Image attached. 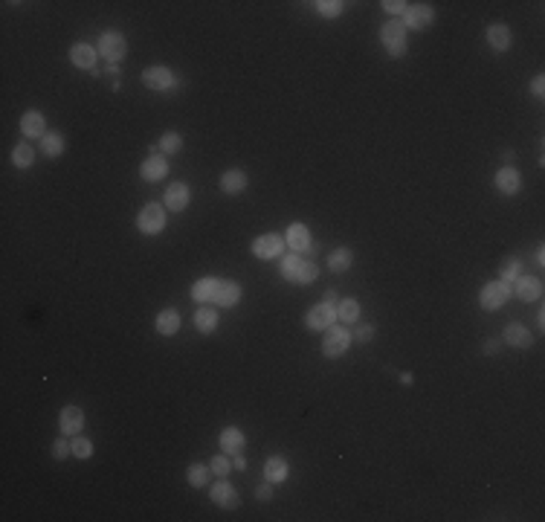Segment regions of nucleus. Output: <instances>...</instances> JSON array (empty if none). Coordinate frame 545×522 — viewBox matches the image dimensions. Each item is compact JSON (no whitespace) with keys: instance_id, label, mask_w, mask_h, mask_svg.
I'll return each instance as SVG.
<instances>
[{"instance_id":"obj_11","label":"nucleus","mask_w":545,"mask_h":522,"mask_svg":"<svg viewBox=\"0 0 545 522\" xmlns=\"http://www.w3.org/2000/svg\"><path fill=\"white\" fill-rule=\"evenodd\" d=\"M285 244L290 247V253H302V256L314 253V241H311V229H308V224L293 221V224L287 227V232H285Z\"/></svg>"},{"instance_id":"obj_5","label":"nucleus","mask_w":545,"mask_h":522,"mask_svg":"<svg viewBox=\"0 0 545 522\" xmlns=\"http://www.w3.org/2000/svg\"><path fill=\"white\" fill-rule=\"evenodd\" d=\"M96 50H99V55L108 61V64H119V61L125 58V52H128V41H125L122 33H116V29H108V33L99 35Z\"/></svg>"},{"instance_id":"obj_40","label":"nucleus","mask_w":545,"mask_h":522,"mask_svg":"<svg viewBox=\"0 0 545 522\" xmlns=\"http://www.w3.org/2000/svg\"><path fill=\"white\" fill-rule=\"evenodd\" d=\"M67 455H73V450H70V441H67V436L55 438V441H52V458H55V462H62V458H67Z\"/></svg>"},{"instance_id":"obj_41","label":"nucleus","mask_w":545,"mask_h":522,"mask_svg":"<svg viewBox=\"0 0 545 522\" xmlns=\"http://www.w3.org/2000/svg\"><path fill=\"white\" fill-rule=\"evenodd\" d=\"M357 343H372L374 340V325H360L357 334H351Z\"/></svg>"},{"instance_id":"obj_38","label":"nucleus","mask_w":545,"mask_h":522,"mask_svg":"<svg viewBox=\"0 0 545 522\" xmlns=\"http://www.w3.org/2000/svg\"><path fill=\"white\" fill-rule=\"evenodd\" d=\"M209 467H212V473H215V476H226L232 470V458L226 453H218V455L209 458Z\"/></svg>"},{"instance_id":"obj_27","label":"nucleus","mask_w":545,"mask_h":522,"mask_svg":"<svg viewBox=\"0 0 545 522\" xmlns=\"http://www.w3.org/2000/svg\"><path fill=\"white\" fill-rule=\"evenodd\" d=\"M180 314L174 311V308H163L160 314H157V319H154V331L160 334V336H174L177 331H180Z\"/></svg>"},{"instance_id":"obj_3","label":"nucleus","mask_w":545,"mask_h":522,"mask_svg":"<svg viewBox=\"0 0 545 522\" xmlns=\"http://www.w3.org/2000/svg\"><path fill=\"white\" fill-rule=\"evenodd\" d=\"M168 209L163 206V203H157V200H151V203H145L142 209H139V215H137V229L142 232V235H160L163 229H166V224H168V215H166Z\"/></svg>"},{"instance_id":"obj_21","label":"nucleus","mask_w":545,"mask_h":522,"mask_svg":"<svg viewBox=\"0 0 545 522\" xmlns=\"http://www.w3.org/2000/svg\"><path fill=\"white\" fill-rule=\"evenodd\" d=\"M513 293H517V299H522V302H539L542 299V282L537 276L522 273L520 279L513 282Z\"/></svg>"},{"instance_id":"obj_50","label":"nucleus","mask_w":545,"mask_h":522,"mask_svg":"<svg viewBox=\"0 0 545 522\" xmlns=\"http://www.w3.org/2000/svg\"><path fill=\"white\" fill-rule=\"evenodd\" d=\"M108 76H119V64H108Z\"/></svg>"},{"instance_id":"obj_25","label":"nucleus","mask_w":545,"mask_h":522,"mask_svg":"<svg viewBox=\"0 0 545 522\" xmlns=\"http://www.w3.org/2000/svg\"><path fill=\"white\" fill-rule=\"evenodd\" d=\"M287 476H290V465H287L285 455H270L264 462V479L267 482L282 484V482H287Z\"/></svg>"},{"instance_id":"obj_31","label":"nucleus","mask_w":545,"mask_h":522,"mask_svg":"<svg viewBox=\"0 0 545 522\" xmlns=\"http://www.w3.org/2000/svg\"><path fill=\"white\" fill-rule=\"evenodd\" d=\"M337 319H340L343 325H351V322L360 319V302H357L354 296H345V299L337 302Z\"/></svg>"},{"instance_id":"obj_35","label":"nucleus","mask_w":545,"mask_h":522,"mask_svg":"<svg viewBox=\"0 0 545 522\" xmlns=\"http://www.w3.org/2000/svg\"><path fill=\"white\" fill-rule=\"evenodd\" d=\"M209 473H212L209 465L195 462V465H189V470H186V482H189L192 487H206V484H209Z\"/></svg>"},{"instance_id":"obj_23","label":"nucleus","mask_w":545,"mask_h":522,"mask_svg":"<svg viewBox=\"0 0 545 522\" xmlns=\"http://www.w3.org/2000/svg\"><path fill=\"white\" fill-rule=\"evenodd\" d=\"M484 38H488V44H490L493 52H507L510 44H513V38H510V26H507V23H490V26H488V33H484Z\"/></svg>"},{"instance_id":"obj_9","label":"nucleus","mask_w":545,"mask_h":522,"mask_svg":"<svg viewBox=\"0 0 545 522\" xmlns=\"http://www.w3.org/2000/svg\"><path fill=\"white\" fill-rule=\"evenodd\" d=\"M285 247H287L285 235H279V232H264V235H258V238L253 241V256L261 259V261H272V259H282Z\"/></svg>"},{"instance_id":"obj_43","label":"nucleus","mask_w":545,"mask_h":522,"mask_svg":"<svg viewBox=\"0 0 545 522\" xmlns=\"http://www.w3.org/2000/svg\"><path fill=\"white\" fill-rule=\"evenodd\" d=\"M531 96H537V99L545 96V79H542V76H537V79L531 81Z\"/></svg>"},{"instance_id":"obj_28","label":"nucleus","mask_w":545,"mask_h":522,"mask_svg":"<svg viewBox=\"0 0 545 522\" xmlns=\"http://www.w3.org/2000/svg\"><path fill=\"white\" fill-rule=\"evenodd\" d=\"M64 148H67V142H64V134H62V131H47V134H44V140H41V154H44V157H50V160L62 157Z\"/></svg>"},{"instance_id":"obj_33","label":"nucleus","mask_w":545,"mask_h":522,"mask_svg":"<svg viewBox=\"0 0 545 522\" xmlns=\"http://www.w3.org/2000/svg\"><path fill=\"white\" fill-rule=\"evenodd\" d=\"M345 6H348V4H343V0H316V4H314L316 15H319V18H328V21L345 15Z\"/></svg>"},{"instance_id":"obj_36","label":"nucleus","mask_w":545,"mask_h":522,"mask_svg":"<svg viewBox=\"0 0 545 522\" xmlns=\"http://www.w3.org/2000/svg\"><path fill=\"white\" fill-rule=\"evenodd\" d=\"M522 276V261L520 259H505L502 261V267H499V279L505 282V285H513Z\"/></svg>"},{"instance_id":"obj_8","label":"nucleus","mask_w":545,"mask_h":522,"mask_svg":"<svg viewBox=\"0 0 545 522\" xmlns=\"http://www.w3.org/2000/svg\"><path fill=\"white\" fill-rule=\"evenodd\" d=\"M510 285H505L502 279L499 282H488L481 290H478V308L481 311H499L505 308V302L510 299Z\"/></svg>"},{"instance_id":"obj_7","label":"nucleus","mask_w":545,"mask_h":522,"mask_svg":"<svg viewBox=\"0 0 545 522\" xmlns=\"http://www.w3.org/2000/svg\"><path fill=\"white\" fill-rule=\"evenodd\" d=\"M331 325H337V305H331V302H316L314 308L305 314V328L314 331V334H325Z\"/></svg>"},{"instance_id":"obj_10","label":"nucleus","mask_w":545,"mask_h":522,"mask_svg":"<svg viewBox=\"0 0 545 522\" xmlns=\"http://www.w3.org/2000/svg\"><path fill=\"white\" fill-rule=\"evenodd\" d=\"M403 26L412 29V33H423L432 21H435V9L430 4H409V9L403 12Z\"/></svg>"},{"instance_id":"obj_22","label":"nucleus","mask_w":545,"mask_h":522,"mask_svg":"<svg viewBox=\"0 0 545 522\" xmlns=\"http://www.w3.org/2000/svg\"><path fill=\"white\" fill-rule=\"evenodd\" d=\"M247 186H250V174H247V171H241V169H229V171H224V174H221V192H224V195H229V198L241 195Z\"/></svg>"},{"instance_id":"obj_47","label":"nucleus","mask_w":545,"mask_h":522,"mask_svg":"<svg viewBox=\"0 0 545 522\" xmlns=\"http://www.w3.org/2000/svg\"><path fill=\"white\" fill-rule=\"evenodd\" d=\"M325 302H331V305H337V302H340V296H337L334 290H325Z\"/></svg>"},{"instance_id":"obj_19","label":"nucleus","mask_w":545,"mask_h":522,"mask_svg":"<svg viewBox=\"0 0 545 522\" xmlns=\"http://www.w3.org/2000/svg\"><path fill=\"white\" fill-rule=\"evenodd\" d=\"M502 343L510 346V348H531L534 346V334L522 322H510L505 328V334H502Z\"/></svg>"},{"instance_id":"obj_45","label":"nucleus","mask_w":545,"mask_h":522,"mask_svg":"<svg viewBox=\"0 0 545 522\" xmlns=\"http://www.w3.org/2000/svg\"><path fill=\"white\" fill-rule=\"evenodd\" d=\"M232 467H235V470H244V467H247V458L241 455V453H235V455H232Z\"/></svg>"},{"instance_id":"obj_26","label":"nucleus","mask_w":545,"mask_h":522,"mask_svg":"<svg viewBox=\"0 0 545 522\" xmlns=\"http://www.w3.org/2000/svg\"><path fill=\"white\" fill-rule=\"evenodd\" d=\"M241 302V285L235 279H221L218 296H215V308H235Z\"/></svg>"},{"instance_id":"obj_30","label":"nucleus","mask_w":545,"mask_h":522,"mask_svg":"<svg viewBox=\"0 0 545 522\" xmlns=\"http://www.w3.org/2000/svg\"><path fill=\"white\" fill-rule=\"evenodd\" d=\"M351 264H354V253L348 247L331 250V256H328V270L331 273H345V270H351Z\"/></svg>"},{"instance_id":"obj_13","label":"nucleus","mask_w":545,"mask_h":522,"mask_svg":"<svg viewBox=\"0 0 545 522\" xmlns=\"http://www.w3.org/2000/svg\"><path fill=\"white\" fill-rule=\"evenodd\" d=\"M189 200H192V189H189V183L174 180L171 186L166 189L163 206H166L168 212H186V209H189Z\"/></svg>"},{"instance_id":"obj_6","label":"nucleus","mask_w":545,"mask_h":522,"mask_svg":"<svg viewBox=\"0 0 545 522\" xmlns=\"http://www.w3.org/2000/svg\"><path fill=\"white\" fill-rule=\"evenodd\" d=\"M142 84L148 90H157V93H168V90L180 87V79L174 76V70H168L166 64H151L142 70Z\"/></svg>"},{"instance_id":"obj_34","label":"nucleus","mask_w":545,"mask_h":522,"mask_svg":"<svg viewBox=\"0 0 545 522\" xmlns=\"http://www.w3.org/2000/svg\"><path fill=\"white\" fill-rule=\"evenodd\" d=\"M180 148H183V134H177V131H166L160 140H157V151L160 154H180Z\"/></svg>"},{"instance_id":"obj_32","label":"nucleus","mask_w":545,"mask_h":522,"mask_svg":"<svg viewBox=\"0 0 545 522\" xmlns=\"http://www.w3.org/2000/svg\"><path fill=\"white\" fill-rule=\"evenodd\" d=\"M12 163H15V169H29L35 163V148L29 145V140H21L12 148Z\"/></svg>"},{"instance_id":"obj_14","label":"nucleus","mask_w":545,"mask_h":522,"mask_svg":"<svg viewBox=\"0 0 545 522\" xmlns=\"http://www.w3.org/2000/svg\"><path fill=\"white\" fill-rule=\"evenodd\" d=\"M493 186H496V192H502L505 198H513V195L522 189V174L513 169V166H502V169L496 171V177H493Z\"/></svg>"},{"instance_id":"obj_17","label":"nucleus","mask_w":545,"mask_h":522,"mask_svg":"<svg viewBox=\"0 0 545 522\" xmlns=\"http://www.w3.org/2000/svg\"><path fill=\"white\" fill-rule=\"evenodd\" d=\"M58 426H62V436H81L84 409L81 407H64L62 412H58Z\"/></svg>"},{"instance_id":"obj_48","label":"nucleus","mask_w":545,"mask_h":522,"mask_svg":"<svg viewBox=\"0 0 545 522\" xmlns=\"http://www.w3.org/2000/svg\"><path fill=\"white\" fill-rule=\"evenodd\" d=\"M401 383H403V386H412V383H415V378H412L409 372H403V375H401Z\"/></svg>"},{"instance_id":"obj_49","label":"nucleus","mask_w":545,"mask_h":522,"mask_svg":"<svg viewBox=\"0 0 545 522\" xmlns=\"http://www.w3.org/2000/svg\"><path fill=\"white\" fill-rule=\"evenodd\" d=\"M537 328H539V331H542V328H545V314H542V311H539V314H537Z\"/></svg>"},{"instance_id":"obj_16","label":"nucleus","mask_w":545,"mask_h":522,"mask_svg":"<svg viewBox=\"0 0 545 522\" xmlns=\"http://www.w3.org/2000/svg\"><path fill=\"white\" fill-rule=\"evenodd\" d=\"M166 174H168V160H166V154H160V151H154L151 157H145L142 166H139V177L145 183H157Z\"/></svg>"},{"instance_id":"obj_1","label":"nucleus","mask_w":545,"mask_h":522,"mask_svg":"<svg viewBox=\"0 0 545 522\" xmlns=\"http://www.w3.org/2000/svg\"><path fill=\"white\" fill-rule=\"evenodd\" d=\"M279 276H282L285 282H290V285L305 288V285L316 282L319 267H316V261H311L308 256L290 253V256H282V261H279Z\"/></svg>"},{"instance_id":"obj_20","label":"nucleus","mask_w":545,"mask_h":522,"mask_svg":"<svg viewBox=\"0 0 545 522\" xmlns=\"http://www.w3.org/2000/svg\"><path fill=\"white\" fill-rule=\"evenodd\" d=\"M218 288H221V279H215V276H203V279H197L192 285V299L197 305H215Z\"/></svg>"},{"instance_id":"obj_2","label":"nucleus","mask_w":545,"mask_h":522,"mask_svg":"<svg viewBox=\"0 0 545 522\" xmlns=\"http://www.w3.org/2000/svg\"><path fill=\"white\" fill-rule=\"evenodd\" d=\"M406 38H409V29L403 26L401 18H389L380 26V44L389 52V58H403L406 55Z\"/></svg>"},{"instance_id":"obj_39","label":"nucleus","mask_w":545,"mask_h":522,"mask_svg":"<svg viewBox=\"0 0 545 522\" xmlns=\"http://www.w3.org/2000/svg\"><path fill=\"white\" fill-rule=\"evenodd\" d=\"M383 12L386 15H391V18H403V12L409 9V4H406V0H383Z\"/></svg>"},{"instance_id":"obj_18","label":"nucleus","mask_w":545,"mask_h":522,"mask_svg":"<svg viewBox=\"0 0 545 522\" xmlns=\"http://www.w3.org/2000/svg\"><path fill=\"white\" fill-rule=\"evenodd\" d=\"M21 134L23 140H44L47 134V119L41 110H26L21 116Z\"/></svg>"},{"instance_id":"obj_15","label":"nucleus","mask_w":545,"mask_h":522,"mask_svg":"<svg viewBox=\"0 0 545 522\" xmlns=\"http://www.w3.org/2000/svg\"><path fill=\"white\" fill-rule=\"evenodd\" d=\"M70 64L79 67V70H96V58H99V50L87 41H79L70 47Z\"/></svg>"},{"instance_id":"obj_24","label":"nucleus","mask_w":545,"mask_h":522,"mask_svg":"<svg viewBox=\"0 0 545 522\" xmlns=\"http://www.w3.org/2000/svg\"><path fill=\"white\" fill-rule=\"evenodd\" d=\"M218 441H221V450H224L226 455H235V453H244V447H247V433H244V429H238V426H226Z\"/></svg>"},{"instance_id":"obj_4","label":"nucleus","mask_w":545,"mask_h":522,"mask_svg":"<svg viewBox=\"0 0 545 522\" xmlns=\"http://www.w3.org/2000/svg\"><path fill=\"white\" fill-rule=\"evenodd\" d=\"M351 343H354V336H351L348 328L331 325V328L325 331V336H322V354H325L328 360H340V357L351 348Z\"/></svg>"},{"instance_id":"obj_29","label":"nucleus","mask_w":545,"mask_h":522,"mask_svg":"<svg viewBox=\"0 0 545 522\" xmlns=\"http://www.w3.org/2000/svg\"><path fill=\"white\" fill-rule=\"evenodd\" d=\"M192 319H195V328H197L200 334H212V331L218 328V311L209 308V305H200Z\"/></svg>"},{"instance_id":"obj_42","label":"nucleus","mask_w":545,"mask_h":522,"mask_svg":"<svg viewBox=\"0 0 545 522\" xmlns=\"http://www.w3.org/2000/svg\"><path fill=\"white\" fill-rule=\"evenodd\" d=\"M256 499H258V502H270V499H272V482L264 479V484L256 487Z\"/></svg>"},{"instance_id":"obj_46","label":"nucleus","mask_w":545,"mask_h":522,"mask_svg":"<svg viewBox=\"0 0 545 522\" xmlns=\"http://www.w3.org/2000/svg\"><path fill=\"white\" fill-rule=\"evenodd\" d=\"M534 264H537V267H542V264H545V250H542V244L534 250Z\"/></svg>"},{"instance_id":"obj_37","label":"nucleus","mask_w":545,"mask_h":522,"mask_svg":"<svg viewBox=\"0 0 545 522\" xmlns=\"http://www.w3.org/2000/svg\"><path fill=\"white\" fill-rule=\"evenodd\" d=\"M70 450H73L76 458H90V455H93V441L84 438V436H73Z\"/></svg>"},{"instance_id":"obj_44","label":"nucleus","mask_w":545,"mask_h":522,"mask_svg":"<svg viewBox=\"0 0 545 522\" xmlns=\"http://www.w3.org/2000/svg\"><path fill=\"white\" fill-rule=\"evenodd\" d=\"M499 348H502V340H488V343H484V354H490V357H493Z\"/></svg>"},{"instance_id":"obj_12","label":"nucleus","mask_w":545,"mask_h":522,"mask_svg":"<svg viewBox=\"0 0 545 522\" xmlns=\"http://www.w3.org/2000/svg\"><path fill=\"white\" fill-rule=\"evenodd\" d=\"M209 499L215 502L218 508H226V511H235L241 505V497H238V490L232 482H226V476H221L215 484L209 487Z\"/></svg>"}]
</instances>
